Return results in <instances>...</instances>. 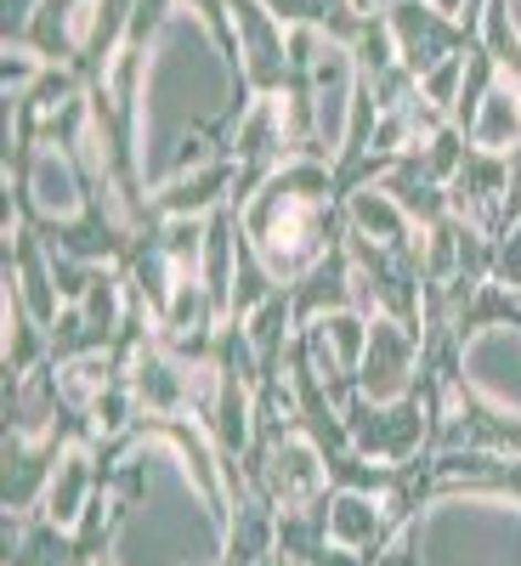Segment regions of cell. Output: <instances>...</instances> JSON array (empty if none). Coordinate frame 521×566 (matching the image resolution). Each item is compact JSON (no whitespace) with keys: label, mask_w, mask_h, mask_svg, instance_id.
I'll return each mask as SVG.
<instances>
[{"label":"cell","mask_w":521,"mask_h":566,"mask_svg":"<svg viewBox=\"0 0 521 566\" xmlns=\"http://www.w3.org/2000/svg\"><path fill=\"white\" fill-rule=\"evenodd\" d=\"M125 380L136 391L142 419H187L194 413V374H187V363L176 352H165L159 340L125 363Z\"/></svg>","instance_id":"30bf717a"},{"label":"cell","mask_w":521,"mask_h":566,"mask_svg":"<svg viewBox=\"0 0 521 566\" xmlns=\"http://www.w3.org/2000/svg\"><path fill=\"white\" fill-rule=\"evenodd\" d=\"M386 23H392V40H397V57H403V69H408L414 80L431 74L442 57L465 52V45L477 40L465 23L442 18L437 7H425V0H392V7H386Z\"/></svg>","instance_id":"ba28073f"},{"label":"cell","mask_w":521,"mask_h":566,"mask_svg":"<svg viewBox=\"0 0 521 566\" xmlns=\"http://www.w3.org/2000/svg\"><path fill=\"white\" fill-rule=\"evenodd\" d=\"M317 328H323V340H329V352L341 357V368H352L357 374V363H363V352H368V323L374 317H363V312H329V317H312Z\"/></svg>","instance_id":"7402d4cb"},{"label":"cell","mask_w":521,"mask_h":566,"mask_svg":"<svg viewBox=\"0 0 521 566\" xmlns=\"http://www.w3.org/2000/svg\"><path fill=\"white\" fill-rule=\"evenodd\" d=\"M7 181H18V210L40 227H63V221L91 210V187H85L74 154L52 148V142H34V148L7 170Z\"/></svg>","instance_id":"277c9868"},{"label":"cell","mask_w":521,"mask_h":566,"mask_svg":"<svg viewBox=\"0 0 521 566\" xmlns=\"http://www.w3.org/2000/svg\"><path fill=\"white\" fill-rule=\"evenodd\" d=\"M381 187H386V193L403 205V216H408L419 232H425V227H442V221L454 216V205H448V187L425 176L419 154H403V159H392V165L381 170Z\"/></svg>","instance_id":"e0dca14e"},{"label":"cell","mask_w":521,"mask_h":566,"mask_svg":"<svg viewBox=\"0 0 521 566\" xmlns=\"http://www.w3.org/2000/svg\"><path fill=\"white\" fill-rule=\"evenodd\" d=\"M221 205H232V159L181 170L148 193V216H216Z\"/></svg>","instance_id":"9a60e30c"},{"label":"cell","mask_w":521,"mask_h":566,"mask_svg":"<svg viewBox=\"0 0 521 566\" xmlns=\"http://www.w3.org/2000/svg\"><path fill=\"white\" fill-rule=\"evenodd\" d=\"M465 386L521 419V328H488L465 340Z\"/></svg>","instance_id":"9c48e42d"},{"label":"cell","mask_w":521,"mask_h":566,"mask_svg":"<svg viewBox=\"0 0 521 566\" xmlns=\"http://www.w3.org/2000/svg\"><path fill=\"white\" fill-rule=\"evenodd\" d=\"M312 566H368V555H357V549H341V544H323V555H317Z\"/></svg>","instance_id":"4316f807"},{"label":"cell","mask_w":521,"mask_h":566,"mask_svg":"<svg viewBox=\"0 0 521 566\" xmlns=\"http://www.w3.org/2000/svg\"><path fill=\"white\" fill-rule=\"evenodd\" d=\"M470 52V45H465ZM465 52H454V57H442L431 74H419V97L425 103H437L448 119H454V103H459V85H465Z\"/></svg>","instance_id":"cb8c5ba5"},{"label":"cell","mask_w":521,"mask_h":566,"mask_svg":"<svg viewBox=\"0 0 521 566\" xmlns=\"http://www.w3.org/2000/svg\"><path fill=\"white\" fill-rule=\"evenodd\" d=\"M419 386V335L397 317H374L368 323V352L357 363V397L368 402H403Z\"/></svg>","instance_id":"8992f818"},{"label":"cell","mask_w":521,"mask_h":566,"mask_svg":"<svg viewBox=\"0 0 521 566\" xmlns=\"http://www.w3.org/2000/svg\"><path fill=\"white\" fill-rule=\"evenodd\" d=\"M290 301H295V323H301V328H306L312 317L346 312V306H352V255H346V250H329L301 283H290Z\"/></svg>","instance_id":"d6986e66"},{"label":"cell","mask_w":521,"mask_h":566,"mask_svg":"<svg viewBox=\"0 0 521 566\" xmlns=\"http://www.w3.org/2000/svg\"><path fill=\"white\" fill-rule=\"evenodd\" d=\"M448 205L459 221L504 239V154H482L470 148V159L459 165V176L448 181Z\"/></svg>","instance_id":"8fae6325"},{"label":"cell","mask_w":521,"mask_h":566,"mask_svg":"<svg viewBox=\"0 0 521 566\" xmlns=\"http://www.w3.org/2000/svg\"><path fill=\"white\" fill-rule=\"evenodd\" d=\"M52 368H58V391H63L69 413H91V402H97V397L119 380V374H125L114 352H85V357L52 363Z\"/></svg>","instance_id":"44dd1931"},{"label":"cell","mask_w":521,"mask_h":566,"mask_svg":"<svg viewBox=\"0 0 521 566\" xmlns=\"http://www.w3.org/2000/svg\"><path fill=\"white\" fill-rule=\"evenodd\" d=\"M431 431H437V413H431L425 397H403V402L357 397L346 408V437L374 464H414V459H425L431 453Z\"/></svg>","instance_id":"3957f363"},{"label":"cell","mask_w":521,"mask_h":566,"mask_svg":"<svg viewBox=\"0 0 521 566\" xmlns=\"http://www.w3.org/2000/svg\"><path fill=\"white\" fill-rule=\"evenodd\" d=\"M306 91H312V125H317V159L335 165L341 148H346V125H352V108H357V91H363V69L352 57V45L323 34L317 57L306 69Z\"/></svg>","instance_id":"5b68a950"},{"label":"cell","mask_w":521,"mask_h":566,"mask_svg":"<svg viewBox=\"0 0 521 566\" xmlns=\"http://www.w3.org/2000/svg\"><path fill=\"white\" fill-rule=\"evenodd\" d=\"M63 448H69L63 437L34 442V437H12L7 431V515H40Z\"/></svg>","instance_id":"5bb4252c"},{"label":"cell","mask_w":521,"mask_h":566,"mask_svg":"<svg viewBox=\"0 0 521 566\" xmlns=\"http://www.w3.org/2000/svg\"><path fill=\"white\" fill-rule=\"evenodd\" d=\"M419 566H521V504L437 493L408 527Z\"/></svg>","instance_id":"6da1fadb"},{"label":"cell","mask_w":521,"mask_h":566,"mask_svg":"<svg viewBox=\"0 0 521 566\" xmlns=\"http://www.w3.org/2000/svg\"><path fill=\"white\" fill-rule=\"evenodd\" d=\"M232 34H239V69L256 97H278L290 85V29H283L267 0H232Z\"/></svg>","instance_id":"52a82bcc"},{"label":"cell","mask_w":521,"mask_h":566,"mask_svg":"<svg viewBox=\"0 0 521 566\" xmlns=\"http://www.w3.org/2000/svg\"><path fill=\"white\" fill-rule=\"evenodd\" d=\"M7 566H85L69 527L45 515H7Z\"/></svg>","instance_id":"ac0fdd59"},{"label":"cell","mask_w":521,"mask_h":566,"mask_svg":"<svg viewBox=\"0 0 521 566\" xmlns=\"http://www.w3.org/2000/svg\"><path fill=\"white\" fill-rule=\"evenodd\" d=\"M425 7H437L442 18H454V23H477V0H425Z\"/></svg>","instance_id":"484cf974"},{"label":"cell","mask_w":521,"mask_h":566,"mask_svg":"<svg viewBox=\"0 0 521 566\" xmlns=\"http://www.w3.org/2000/svg\"><path fill=\"white\" fill-rule=\"evenodd\" d=\"M465 136H470V148H482V154H510L521 142V85L499 74V85L488 91V103L477 108Z\"/></svg>","instance_id":"ffe728a7"},{"label":"cell","mask_w":521,"mask_h":566,"mask_svg":"<svg viewBox=\"0 0 521 566\" xmlns=\"http://www.w3.org/2000/svg\"><path fill=\"white\" fill-rule=\"evenodd\" d=\"M323 527H329V544L357 549V555H381V549L397 538V527L386 522L381 493H352V488H329V499H323Z\"/></svg>","instance_id":"4fadbf2b"},{"label":"cell","mask_w":521,"mask_h":566,"mask_svg":"<svg viewBox=\"0 0 521 566\" xmlns=\"http://www.w3.org/2000/svg\"><path fill=\"white\" fill-rule=\"evenodd\" d=\"M521 227V142L504 154V232Z\"/></svg>","instance_id":"d4e9b609"},{"label":"cell","mask_w":521,"mask_h":566,"mask_svg":"<svg viewBox=\"0 0 521 566\" xmlns=\"http://www.w3.org/2000/svg\"><path fill=\"white\" fill-rule=\"evenodd\" d=\"M97 493H103V464H97V448H91V442H69V448H63V459H58V470H52V488H45L40 515L74 533V527L85 522V510L97 504Z\"/></svg>","instance_id":"7c38bea8"},{"label":"cell","mask_w":521,"mask_h":566,"mask_svg":"<svg viewBox=\"0 0 521 566\" xmlns=\"http://www.w3.org/2000/svg\"><path fill=\"white\" fill-rule=\"evenodd\" d=\"M341 210H346V227L352 232H363L368 244H381V250H403L408 239H414V221L403 216V205L386 193L381 181H363V187H352V193L341 199Z\"/></svg>","instance_id":"2e32d148"},{"label":"cell","mask_w":521,"mask_h":566,"mask_svg":"<svg viewBox=\"0 0 521 566\" xmlns=\"http://www.w3.org/2000/svg\"><path fill=\"white\" fill-rule=\"evenodd\" d=\"M470 159V136L459 130V125H442L431 142H425V148H419V165H425V176H431V181H454L459 176V165Z\"/></svg>","instance_id":"603a6c76"},{"label":"cell","mask_w":521,"mask_h":566,"mask_svg":"<svg viewBox=\"0 0 521 566\" xmlns=\"http://www.w3.org/2000/svg\"><path fill=\"white\" fill-rule=\"evenodd\" d=\"M244 464H250L244 470L250 488H261L278 504V515L283 510H312V504L329 499V459L306 431H283L272 442H256Z\"/></svg>","instance_id":"7a4b0ae2"}]
</instances>
